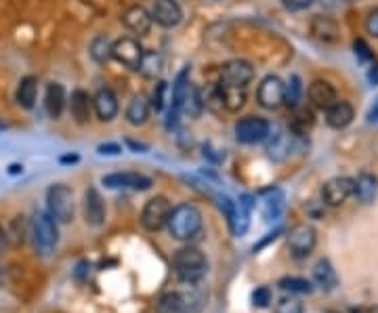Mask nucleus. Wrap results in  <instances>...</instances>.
I'll return each mask as SVG.
<instances>
[{"mask_svg": "<svg viewBox=\"0 0 378 313\" xmlns=\"http://www.w3.org/2000/svg\"><path fill=\"white\" fill-rule=\"evenodd\" d=\"M30 236H32V246L38 256H51L57 240H59V229H57V221L49 215V210H38L32 219L30 225Z\"/></svg>", "mask_w": 378, "mask_h": 313, "instance_id": "1", "label": "nucleus"}, {"mask_svg": "<svg viewBox=\"0 0 378 313\" xmlns=\"http://www.w3.org/2000/svg\"><path fill=\"white\" fill-rule=\"evenodd\" d=\"M202 229V212L193 204H179L171 210L168 232L175 240H191Z\"/></svg>", "mask_w": 378, "mask_h": 313, "instance_id": "2", "label": "nucleus"}, {"mask_svg": "<svg viewBox=\"0 0 378 313\" xmlns=\"http://www.w3.org/2000/svg\"><path fill=\"white\" fill-rule=\"evenodd\" d=\"M173 267H175V273L177 278L183 282V284H197L204 275H206V269H208V263H206V256L197 249H181V251L175 252L173 256Z\"/></svg>", "mask_w": 378, "mask_h": 313, "instance_id": "3", "label": "nucleus"}, {"mask_svg": "<svg viewBox=\"0 0 378 313\" xmlns=\"http://www.w3.org/2000/svg\"><path fill=\"white\" fill-rule=\"evenodd\" d=\"M47 208L49 215L57 223H71L74 221V193L63 183L51 186L47 191Z\"/></svg>", "mask_w": 378, "mask_h": 313, "instance_id": "4", "label": "nucleus"}, {"mask_svg": "<svg viewBox=\"0 0 378 313\" xmlns=\"http://www.w3.org/2000/svg\"><path fill=\"white\" fill-rule=\"evenodd\" d=\"M171 202L164 195H156L151 200H147V204L143 206L141 212V225L147 232H160L164 225H168V217H171Z\"/></svg>", "mask_w": 378, "mask_h": 313, "instance_id": "5", "label": "nucleus"}, {"mask_svg": "<svg viewBox=\"0 0 378 313\" xmlns=\"http://www.w3.org/2000/svg\"><path fill=\"white\" fill-rule=\"evenodd\" d=\"M254 78V69L244 59H231L221 67V80L219 86L223 89H246Z\"/></svg>", "mask_w": 378, "mask_h": 313, "instance_id": "6", "label": "nucleus"}, {"mask_svg": "<svg viewBox=\"0 0 378 313\" xmlns=\"http://www.w3.org/2000/svg\"><path fill=\"white\" fill-rule=\"evenodd\" d=\"M288 251L294 258H307L317 244V232L307 223H299L288 232Z\"/></svg>", "mask_w": 378, "mask_h": 313, "instance_id": "7", "label": "nucleus"}, {"mask_svg": "<svg viewBox=\"0 0 378 313\" xmlns=\"http://www.w3.org/2000/svg\"><path fill=\"white\" fill-rule=\"evenodd\" d=\"M236 139L244 145H252V143H260L265 139H269L271 135V125L265 118L258 116H246L242 120L236 123Z\"/></svg>", "mask_w": 378, "mask_h": 313, "instance_id": "8", "label": "nucleus"}, {"mask_svg": "<svg viewBox=\"0 0 378 313\" xmlns=\"http://www.w3.org/2000/svg\"><path fill=\"white\" fill-rule=\"evenodd\" d=\"M189 89H191V82H189V67H185V69L177 76V80H175V84H173V99H171V110H168V116H166V128H168V130L177 128V125H179V116H181V112H183V103H185V99H188Z\"/></svg>", "mask_w": 378, "mask_h": 313, "instance_id": "9", "label": "nucleus"}, {"mask_svg": "<svg viewBox=\"0 0 378 313\" xmlns=\"http://www.w3.org/2000/svg\"><path fill=\"white\" fill-rule=\"evenodd\" d=\"M143 55H145V51L141 49L139 40H134L130 36H125V38L116 40L114 47H112V57L116 62L122 63V65H126L128 69H137L139 72L141 62H143Z\"/></svg>", "mask_w": 378, "mask_h": 313, "instance_id": "10", "label": "nucleus"}, {"mask_svg": "<svg viewBox=\"0 0 378 313\" xmlns=\"http://www.w3.org/2000/svg\"><path fill=\"white\" fill-rule=\"evenodd\" d=\"M256 101L265 110H277L284 103V82L277 76H265L256 89Z\"/></svg>", "mask_w": 378, "mask_h": 313, "instance_id": "11", "label": "nucleus"}, {"mask_svg": "<svg viewBox=\"0 0 378 313\" xmlns=\"http://www.w3.org/2000/svg\"><path fill=\"white\" fill-rule=\"evenodd\" d=\"M151 19L162 28H177L183 21V8L177 0H154Z\"/></svg>", "mask_w": 378, "mask_h": 313, "instance_id": "12", "label": "nucleus"}, {"mask_svg": "<svg viewBox=\"0 0 378 313\" xmlns=\"http://www.w3.org/2000/svg\"><path fill=\"white\" fill-rule=\"evenodd\" d=\"M353 195V179L349 177H334L321 188V200L328 206H340Z\"/></svg>", "mask_w": 378, "mask_h": 313, "instance_id": "13", "label": "nucleus"}, {"mask_svg": "<svg viewBox=\"0 0 378 313\" xmlns=\"http://www.w3.org/2000/svg\"><path fill=\"white\" fill-rule=\"evenodd\" d=\"M101 183L110 189H134V191H145L151 188V179L141 173H112L105 175Z\"/></svg>", "mask_w": 378, "mask_h": 313, "instance_id": "14", "label": "nucleus"}, {"mask_svg": "<svg viewBox=\"0 0 378 313\" xmlns=\"http://www.w3.org/2000/svg\"><path fill=\"white\" fill-rule=\"evenodd\" d=\"M271 137V135H269ZM299 135H294L292 130H277L271 139H269V143H267V156L271 158V160H275V162H282V160H286L290 154H292V149H294V139H297Z\"/></svg>", "mask_w": 378, "mask_h": 313, "instance_id": "15", "label": "nucleus"}, {"mask_svg": "<svg viewBox=\"0 0 378 313\" xmlns=\"http://www.w3.org/2000/svg\"><path fill=\"white\" fill-rule=\"evenodd\" d=\"M95 114L101 123H112L118 116V99L112 89H99L93 97Z\"/></svg>", "mask_w": 378, "mask_h": 313, "instance_id": "16", "label": "nucleus"}, {"mask_svg": "<svg viewBox=\"0 0 378 313\" xmlns=\"http://www.w3.org/2000/svg\"><path fill=\"white\" fill-rule=\"evenodd\" d=\"M84 219L93 227H99L105 221V204L95 188H88L84 191Z\"/></svg>", "mask_w": 378, "mask_h": 313, "instance_id": "17", "label": "nucleus"}, {"mask_svg": "<svg viewBox=\"0 0 378 313\" xmlns=\"http://www.w3.org/2000/svg\"><path fill=\"white\" fill-rule=\"evenodd\" d=\"M307 97L311 101V106L317 110H328L330 106H334L338 99H336V89L326 82V80H315L309 84L307 89Z\"/></svg>", "mask_w": 378, "mask_h": 313, "instance_id": "18", "label": "nucleus"}, {"mask_svg": "<svg viewBox=\"0 0 378 313\" xmlns=\"http://www.w3.org/2000/svg\"><path fill=\"white\" fill-rule=\"evenodd\" d=\"M252 208H254V198H252L251 193L240 195V200L236 202V217H234V221L229 225L234 236H244L248 232Z\"/></svg>", "mask_w": 378, "mask_h": 313, "instance_id": "19", "label": "nucleus"}, {"mask_svg": "<svg viewBox=\"0 0 378 313\" xmlns=\"http://www.w3.org/2000/svg\"><path fill=\"white\" fill-rule=\"evenodd\" d=\"M193 299L185 292H166L160 297L156 313H193Z\"/></svg>", "mask_w": 378, "mask_h": 313, "instance_id": "20", "label": "nucleus"}, {"mask_svg": "<svg viewBox=\"0 0 378 313\" xmlns=\"http://www.w3.org/2000/svg\"><path fill=\"white\" fill-rule=\"evenodd\" d=\"M122 21H125V25L130 32H134L139 36H145L151 30V23H154L151 13H147V8H143V6L126 8V13L122 15Z\"/></svg>", "mask_w": 378, "mask_h": 313, "instance_id": "21", "label": "nucleus"}, {"mask_svg": "<svg viewBox=\"0 0 378 313\" xmlns=\"http://www.w3.org/2000/svg\"><path fill=\"white\" fill-rule=\"evenodd\" d=\"M311 34L326 45H334L340 38L338 23L328 15H315L314 21H311Z\"/></svg>", "mask_w": 378, "mask_h": 313, "instance_id": "22", "label": "nucleus"}, {"mask_svg": "<svg viewBox=\"0 0 378 313\" xmlns=\"http://www.w3.org/2000/svg\"><path fill=\"white\" fill-rule=\"evenodd\" d=\"M284 208H286V195H284V191L277 188L269 189V193L263 200V219H265V223L280 221V217L284 215Z\"/></svg>", "mask_w": 378, "mask_h": 313, "instance_id": "23", "label": "nucleus"}, {"mask_svg": "<svg viewBox=\"0 0 378 313\" xmlns=\"http://www.w3.org/2000/svg\"><path fill=\"white\" fill-rule=\"evenodd\" d=\"M353 195L362 204H372L378 195V179L372 173H362L357 179H353Z\"/></svg>", "mask_w": 378, "mask_h": 313, "instance_id": "24", "label": "nucleus"}, {"mask_svg": "<svg viewBox=\"0 0 378 313\" xmlns=\"http://www.w3.org/2000/svg\"><path fill=\"white\" fill-rule=\"evenodd\" d=\"M314 282L315 286H319L323 292H332L338 286L336 269L332 267V263L328 258H319L314 265Z\"/></svg>", "mask_w": 378, "mask_h": 313, "instance_id": "25", "label": "nucleus"}, {"mask_svg": "<svg viewBox=\"0 0 378 313\" xmlns=\"http://www.w3.org/2000/svg\"><path fill=\"white\" fill-rule=\"evenodd\" d=\"M91 110H93V99L88 97V93L82 89H76L69 99V112H71L74 120L78 125H86L91 118Z\"/></svg>", "mask_w": 378, "mask_h": 313, "instance_id": "26", "label": "nucleus"}, {"mask_svg": "<svg viewBox=\"0 0 378 313\" xmlns=\"http://www.w3.org/2000/svg\"><path fill=\"white\" fill-rule=\"evenodd\" d=\"M149 114H151V103H149V99H147L145 95H141V93L134 95L132 101H130L128 108H126V120H128V125H145V123L149 120Z\"/></svg>", "mask_w": 378, "mask_h": 313, "instance_id": "27", "label": "nucleus"}, {"mask_svg": "<svg viewBox=\"0 0 378 313\" xmlns=\"http://www.w3.org/2000/svg\"><path fill=\"white\" fill-rule=\"evenodd\" d=\"M353 116H355L353 106L347 103V101H336L334 106H330V108L326 110V123H328V126L338 128V130L351 125V123H353Z\"/></svg>", "mask_w": 378, "mask_h": 313, "instance_id": "28", "label": "nucleus"}, {"mask_svg": "<svg viewBox=\"0 0 378 313\" xmlns=\"http://www.w3.org/2000/svg\"><path fill=\"white\" fill-rule=\"evenodd\" d=\"M38 97V78L36 76H25L19 80L17 91H15V99L19 103V108L23 110H32Z\"/></svg>", "mask_w": 378, "mask_h": 313, "instance_id": "29", "label": "nucleus"}, {"mask_svg": "<svg viewBox=\"0 0 378 313\" xmlns=\"http://www.w3.org/2000/svg\"><path fill=\"white\" fill-rule=\"evenodd\" d=\"M67 97H65V89L59 82H51L47 86V95H45V110L51 118H59L65 110Z\"/></svg>", "mask_w": 378, "mask_h": 313, "instance_id": "30", "label": "nucleus"}, {"mask_svg": "<svg viewBox=\"0 0 378 313\" xmlns=\"http://www.w3.org/2000/svg\"><path fill=\"white\" fill-rule=\"evenodd\" d=\"M112 47H114V42H110V38L105 34H99V36L93 38L88 53L97 63H105L112 57Z\"/></svg>", "mask_w": 378, "mask_h": 313, "instance_id": "31", "label": "nucleus"}, {"mask_svg": "<svg viewBox=\"0 0 378 313\" xmlns=\"http://www.w3.org/2000/svg\"><path fill=\"white\" fill-rule=\"evenodd\" d=\"M301 95H303V80H301V76L292 74L288 78V82L284 84V103L288 108H297L301 101Z\"/></svg>", "mask_w": 378, "mask_h": 313, "instance_id": "32", "label": "nucleus"}, {"mask_svg": "<svg viewBox=\"0 0 378 313\" xmlns=\"http://www.w3.org/2000/svg\"><path fill=\"white\" fill-rule=\"evenodd\" d=\"M314 123L315 118L311 110H307V108H297V112H294V116H292V120H290V130L301 137V135H305V132L314 126Z\"/></svg>", "mask_w": 378, "mask_h": 313, "instance_id": "33", "label": "nucleus"}, {"mask_svg": "<svg viewBox=\"0 0 378 313\" xmlns=\"http://www.w3.org/2000/svg\"><path fill=\"white\" fill-rule=\"evenodd\" d=\"M277 286L284 290V292H290V295H309L314 290L311 282H307L305 278H294V275H288V278H282L277 282Z\"/></svg>", "mask_w": 378, "mask_h": 313, "instance_id": "34", "label": "nucleus"}, {"mask_svg": "<svg viewBox=\"0 0 378 313\" xmlns=\"http://www.w3.org/2000/svg\"><path fill=\"white\" fill-rule=\"evenodd\" d=\"M166 93H168V84H166L164 80H158L156 86H154L151 99H149L151 110H156V112H162V110H164V106H166Z\"/></svg>", "mask_w": 378, "mask_h": 313, "instance_id": "35", "label": "nucleus"}, {"mask_svg": "<svg viewBox=\"0 0 378 313\" xmlns=\"http://www.w3.org/2000/svg\"><path fill=\"white\" fill-rule=\"evenodd\" d=\"M162 69V57L158 53H145L139 72H143L145 76H156Z\"/></svg>", "mask_w": 378, "mask_h": 313, "instance_id": "36", "label": "nucleus"}, {"mask_svg": "<svg viewBox=\"0 0 378 313\" xmlns=\"http://www.w3.org/2000/svg\"><path fill=\"white\" fill-rule=\"evenodd\" d=\"M303 312H305L303 303H301L299 299H294V297H284V299H280L277 305H275V313H303Z\"/></svg>", "mask_w": 378, "mask_h": 313, "instance_id": "37", "label": "nucleus"}, {"mask_svg": "<svg viewBox=\"0 0 378 313\" xmlns=\"http://www.w3.org/2000/svg\"><path fill=\"white\" fill-rule=\"evenodd\" d=\"M214 200H217L219 210L225 215L227 223L231 225V221H234V217H236V202H234L229 195H214Z\"/></svg>", "mask_w": 378, "mask_h": 313, "instance_id": "38", "label": "nucleus"}, {"mask_svg": "<svg viewBox=\"0 0 378 313\" xmlns=\"http://www.w3.org/2000/svg\"><path fill=\"white\" fill-rule=\"evenodd\" d=\"M13 240L15 246L23 244V217H17L13 223H11V232H6V240Z\"/></svg>", "mask_w": 378, "mask_h": 313, "instance_id": "39", "label": "nucleus"}, {"mask_svg": "<svg viewBox=\"0 0 378 313\" xmlns=\"http://www.w3.org/2000/svg\"><path fill=\"white\" fill-rule=\"evenodd\" d=\"M353 51H355V57H357L360 62H372V59H374L372 49H370L368 42L362 40V38H357V40L353 42Z\"/></svg>", "mask_w": 378, "mask_h": 313, "instance_id": "40", "label": "nucleus"}, {"mask_svg": "<svg viewBox=\"0 0 378 313\" xmlns=\"http://www.w3.org/2000/svg\"><path fill=\"white\" fill-rule=\"evenodd\" d=\"M271 303V290L267 288V286H260V288H256L254 292H252V305L254 307H267Z\"/></svg>", "mask_w": 378, "mask_h": 313, "instance_id": "41", "label": "nucleus"}, {"mask_svg": "<svg viewBox=\"0 0 378 313\" xmlns=\"http://www.w3.org/2000/svg\"><path fill=\"white\" fill-rule=\"evenodd\" d=\"M97 152H99L101 156H118V154H122V147H120L118 143H101V145L97 147Z\"/></svg>", "mask_w": 378, "mask_h": 313, "instance_id": "42", "label": "nucleus"}, {"mask_svg": "<svg viewBox=\"0 0 378 313\" xmlns=\"http://www.w3.org/2000/svg\"><path fill=\"white\" fill-rule=\"evenodd\" d=\"M286 8L290 11H303V8H309L314 4L315 0H282Z\"/></svg>", "mask_w": 378, "mask_h": 313, "instance_id": "43", "label": "nucleus"}, {"mask_svg": "<svg viewBox=\"0 0 378 313\" xmlns=\"http://www.w3.org/2000/svg\"><path fill=\"white\" fill-rule=\"evenodd\" d=\"M366 30H368V34H372L374 38H378V8H374V11L368 15V21H366Z\"/></svg>", "mask_w": 378, "mask_h": 313, "instance_id": "44", "label": "nucleus"}, {"mask_svg": "<svg viewBox=\"0 0 378 313\" xmlns=\"http://www.w3.org/2000/svg\"><path fill=\"white\" fill-rule=\"evenodd\" d=\"M214 152H217V149H212L210 143L204 145V156H206V158H210L212 162H221V160H225V154H214Z\"/></svg>", "mask_w": 378, "mask_h": 313, "instance_id": "45", "label": "nucleus"}, {"mask_svg": "<svg viewBox=\"0 0 378 313\" xmlns=\"http://www.w3.org/2000/svg\"><path fill=\"white\" fill-rule=\"evenodd\" d=\"M126 145H128L132 152H139V154H145V152L149 149V145H147V143H137L134 139H126Z\"/></svg>", "mask_w": 378, "mask_h": 313, "instance_id": "46", "label": "nucleus"}, {"mask_svg": "<svg viewBox=\"0 0 378 313\" xmlns=\"http://www.w3.org/2000/svg\"><path fill=\"white\" fill-rule=\"evenodd\" d=\"M280 234H282V227H277V229H275V232H273V234H269V236H267V238H265V240H263V242H258V244H256V246H254V249H252V251L258 252V251H260V249H263V246H267V244H269V242H271V240H275V238H277V236H280Z\"/></svg>", "mask_w": 378, "mask_h": 313, "instance_id": "47", "label": "nucleus"}, {"mask_svg": "<svg viewBox=\"0 0 378 313\" xmlns=\"http://www.w3.org/2000/svg\"><path fill=\"white\" fill-rule=\"evenodd\" d=\"M368 80H370V84L378 86V62L372 63V67L368 69Z\"/></svg>", "mask_w": 378, "mask_h": 313, "instance_id": "48", "label": "nucleus"}, {"mask_svg": "<svg viewBox=\"0 0 378 313\" xmlns=\"http://www.w3.org/2000/svg\"><path fill=\"white\" fill-rule=\"evenodd\" d=\"M78 160H80V156H78V154H67V156H62V158H59V162H62V164H76Z\"/></svg>", "mask_w": 378, "mask_h": 313, "instance_id": "49", "label": "nucleus"}, {"mask_svg": "<svg viewBox=\"0 0 378 313\" xmlns=\"http://www.w3.org/2000/svg\"><path fill=\"white\" fill-rule=\"evenodd\" d=\"M368 120H370V123H378V97L377 101H374V106H372L370 112H368Z\"/></svg>", "mask_w": 378, "mask_h": 313, "instance_id": "50", "label": "nucleus"}, {"mask_svg": "<svg viewBox=\"0 0 378 313\" xmlns=\"http://www.w3.org/2000/svg\"><path fill=\"white\" fill-rule=\"evenodd\" d=\"M6 232H4V227L0 225V252H4V249H6Z\"/></svg>", "mask_w": 378, "mask_h": 313, "instance_id": "51", "label": "nucleus"}, {"mask_svg": "<svg viewBox=\"0 0 378 313\" xmlns=\"http://www.w3.org/2000/svg\"><path fill=\"white\" fill-rule=\"evenodd\" d=\"M353 313H378V307H360V309H353Z\"/></svg>", "mask_w": 378, "mask_h": 313, "instance_id": "52", "label": "nucleus"}, {"mask_svg": "<svg viewBox=\"0 0 378 313\" xmlns=\"http://www.w3.org/2000/svg\"><path fill=\"white\" fill-rule=\"evenodd\" d=\"M21 171H23V166H19V164H11V171H8V173H11V175H19Z\"/></svg>", "mask_w": 378, "mask_h": 313, "instance_id": "53", "label": "nucleus"}, {"mask_svg": "<svg viewBox=\"0 0 378 313\" xmlns=\"http://www.w3.org/2000/svg\"><path fill=\"white\" fill-rule=\"evenodd\" d=\"M0 130H4V125H2V123H0Z\"/></svg>", "mask_w": 378, "mask_h": 313, "instance_id": "54", "label": "nucleus"}, {"mask_svg": "<svg viewBox=\"0 0 378 313\" xmlns=\"http://www.w3.org/2000/svg\"><path fill=\"white\" fill-rule=\"evenodd\" d=\"M345 2H355V0H345Z\"/></svg>", "mask_w": 378, "mask_h": 313, "instance_id": "55", "label": "nucleus"}]
</instances>
